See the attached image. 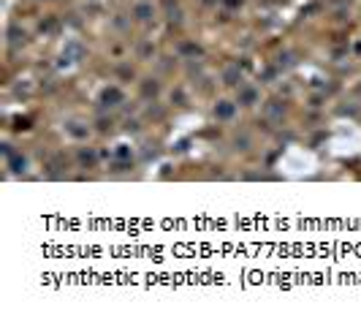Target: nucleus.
<instances>
[{
    "label": "nucleus",
    "mask_w": 361,
    "mask_h": 318,
    "mask_svg": "<svg viewBox=\"0 0 361 318\" xmlns=\"http://www.w3.org/2000/svg\"><path fill=\"white\" fill-rule=\"evenodd\" d=\"M133 16H136L139 22H152V19H155V6H152L149 0H139L136 8H133Z\"/></svg>",
    "instance_id": "1"
},
{
    "label": "nucleus",
    "mask_w": 361,
    "mask_h": 318,
    "mask_svg": "<svg viewBox=\"0 0 361 318\" xmlns=\"http://www.w3.org/2000/svg\"><path fill=\"white\" fill-rule=\"evenodd\" d=\"M255 101H258V90H255L253 84H242L239 87V103L242 106H253Z\"/></svg>",
    "instance_id": "2"
},
{
    "label": "nucleus",
    "mask_w": 361,
    "mask_h": 318,
    "mask_svg": "<svg viewBox=\"0 0 361 318\" xmlns=\"http://www.w3.org/2000/svg\"><path fill=\"white\" fill-rule=\"evenodd\" d=\"M120 101H122V93L117 87H106V90H103V95H101V103L103 106H117Z\"/></svg>",
    "instance_id": "3"
},
{
    "label": "nucleus",
    "mask_w": 361,
    "mask_h": 318,
    "mask_svg": "<svg viewBox=\"0 0 361 318\" xmlns=\"http://www.w3.org/2000/svg\"><path fill=\"white\" fill-rule=\"evenodd\" d=\"M234 114V103H228V101H220L215 106V117H220V120H228Z\"/></svg>",
    "instance_id": "4"
},
{
    "label": "nucleus",
    "mask_w": 361,
    "mask_h": 318,
    "mask_svg": "<svg viewBox=\"0 0 361 318\" xmlns=\"http://www.w3.org/2000/svg\"><path fill=\"white\" fill-rule=\"evenodd\" d=\"M8 36H11V38H8V41H11V46H16V44H25V30L19 33L16 27H11V33H8Z\"/></svg>",
    "instance_id": "5"
},
{
    "label": "nucleus",
    "mask_w": 361,
    "mask_h": 318,
    "mask_svg": "<svg viewBox=\"0 0 361 318\" xmlns=\"http://www.w3.org/2000/svg\"><path fill=\"white\" fill-rule=\"evenodd\" d=\"M236 74H239V71H236V68H228V71H225V82H228V84H234V79H236Z\"/></svg>",
    "instance_id": "6"
},
{
    "label": "nucleus",
    "mask_w": 361,
    "mask_h": 318,
    "mask_svg": "<svg viewBox=\"0 0 361 318\" xmlns=\"http://www.w3.org/2000/svg\"><path fill=\"white\" fill-rule=\"evenodd\" d=\"M68 131L73 133V136H87V128H76V125H71Z\"/></svg>",
    "instance_id": "7"
},
{
    "label": "nucleus",
    "mask_w": 361,
    "mask_h": 318,
    "mask_svg": "<svg viewBox=\"0 0 361 318\" xmlns=\"http://www.w3.org/2000/svg\"><path fill=\"white\" fill-rule=\"evenodd\" d=\"M144 93H152V95H155V93H158V84H144Z\"/></svg>",
    "instance_id": "8"
}]
</instances>
